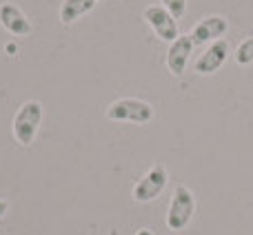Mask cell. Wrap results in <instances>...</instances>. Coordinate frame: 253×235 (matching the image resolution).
<instances>
[{
  "label": "cell",
  "mask_w": 253,
  "mask_h": 235,
  "mask_svg": "<svg viewBox=\"0 0 253 235\" xmlns=\"http://www.w3.org/2000/svg\"><path fill=\"white\" fill-rule=\"evenodd\" d=\"M42 105L38 100H27L18 107L16 116H13V124H11V131H13V138L20 147H29L31 142L36 140L38 135V129H40V122H42Z\"/></svg>",
  "instance_id": "cell-1"
},
{
  "label": "cell",
  "mask_w": 253,
  "mask_h": 235,
  "mask_svg": "<svg viewBox=\"0 0 253 235\" xmlns=\"http://www.w3.org/2000/svg\"><path fill=\"white\" fill-rule=\"evenodd\" d=\"M196 213V197L187 184H178L173 189L169 211H167V227L171 231H184Z\"/></svg>",
  "instance_id": "cell-2"
},
{
  "label": "cell",
  "mask_w": 253,
  "mask_h": 235,
  "mask_svg": "<svg viewBox=\"0 0 253 235\" xmlns=\"http://www.w3.org/2000/svg\"><path fill=\"white\" fill-rule=\"evenodd\" d=\"M153 107L140 98H120L107 107V118L111 122H131V124H147L153 120Z\"/></svg>",
  "instance_id": "cell-3"
},
{
  "label": "cell",
  "mask_w": 253,
  "mask_h": 235,
  "mask_svg": "<svg viewBox=\"0 0 253 235\" xmlns=\"http://www.w3.org/2000/svg\"><path fill=\"white\" fill-rule=\"evenodd\" d=\"M142 20L151 27V31L162 40V42L171 44L180 36L178 20H175V18L171 16L165 7H162V4H149V7H144Z\"/></svg>",
  "instance_id": "cell-4"
},
{
  "label": "cell",
  "mask_w": 253,
  "mask_h": 235,
  "mask_svg": "<svg viewBox=\"0 0 253 235\" xmlns=\"http://www.w3.org/2000/svg\"><path fill=\"white\" fill-rule=\"evenodd\" d=\"M229 53H231V47H229V40L222 38V40H215V42L207 44L205 51L196 58L193 62V71L198 76H213L222 69V65L227 62Z\"/></svg>",
  "instance_id": "cell-5"
},
{
  "label": "cell",
  "mask_w": 253,
  "mask_h": 235,
  "mask_svg": "<svg viewBox=\"0 0 253 235\" xmlns=\"http://www.w3.org/2000/svg\"><path fill=\"white\" fill-rule=\"evenodd\" d=\"M167 169L162 164H153L142 178L135 182L133 187V200L144 204V202H153L167 187Z\"/></svg>",
  "instance_id": "cell-6"
},
{
  "label": "cell",
  "mask_w": 253,
  "mask_h": 235,
  "mask_svg": "<svg viewBox=\"0 0 253 235\" xmlns=\"http://www.w3.org/2000/svg\"><path fill=\"white\" fill-rule=\"evenodd\" d=\"M229 31V20L224 16H218V13H211V16H205L196 22V27L191 29V40L193 44H211L215 40H222Z\"/></svg>",
  "instance_id": "cell-7"
},
{
  "label": "cell",
  "mask_w": 253,
  "mask_h": 235,
  "mask_svg": "<svg viewBox=\"0 0 253 235\" xmlns=\"http://www.w3.org/2000/svg\"><path fill=\"white\" fill-rule=\"evenodd\" d=\"M193 47L196 44H193L191 36H182V34L169 44V49H167V69H169L171 76H182L187 71Z\"/></svg>",
  "instance_id": "cell-8"
},
{
  "label": "cell",
  "mask_w": 253,
  "mask_h": 235,
  "mask_svg": "<svg viewBox=\"0 0 253 235\" xmlns=\"http://www.w3.org/2000/svg\"><path fill=\"white\" fill-rule=\"evenodd\" d=\"M0 25H2L11 36H20V38L29 36L31 29H34L31 22H29V18L25 16V11L13 2L0 4Z\"/></svg>",
  "instance_id": "cell-9"
},
{
  "label": "cell",
  "mask_w": 253,
  "mask_h": 235,
  "mask_svg": "<svg viewBox=\"0 0 253 235\" xmlns=\"http://www.w3.org/2000/svg\"><path fill=\"white\" fill-rule=\"evenodd\" d=\"M98 0H62L60 4V22L62 25H74L78 18L93 11Z\"/></svg>",
  "instance_id": "cell-10"
},
{
  "label": "cell",
  "mask_w": 253,
  "mask_h": 235,
  "mask_svg": "<svg viewBox=\"0 0 253 235\" xmlns=\"http://www.w3.org/2000/svg\"><path fill=\"white\" fill-rule=\"evenodd\" d=\"M233 60H236L240 67L253 65V36L245 38L240 44H238V49L233 51Z\"/></svg>",
  "instance_id": "cell-11"
},
{
  "label": "cell",
  "mask_w": 253,
  "mask_h": 235,
  "mask_svg": "<svg viewBox=\"0 0 253 235\" xmlns=\"http://www.w3.org/2000/svg\"><path fill=\"white\" fill-rule=\"evenodd\" d=\"M160 4L175 18V20L184 18V13H187V0H160Z\"/></svg>",
  "instance_id": "cell-12"
},
{
  "label": "cell",
  "mask_w": 253,
  "mask_h": 235,
  "mask_svg": "<svg viewBox=\"0 0 253 235\" xmlns=\"http://www.w3.org/2000/svg\"><path fill=\"white\" fill-rule=\"evenodd\" d=\"M7 211H9V202L7 200H0V220L7 215Z\"/></svg>",
  "instance_id": "cell-13"
},
{
  "label": "cell",
  "mask_w": 253,
  "mask_h": 235,
  "mask_svg": "<svg viewBox=\"0 0 253 235\" xmlns=\"http://www.w3.org/2000/svg\"><path fill=\"white\" fill-rule=\"evenodd\" d=\"M138 235H151V233H149V229H142V231H140Z\"/></svg>",
  "instance_id": "cell-14"
}]
</instances>
